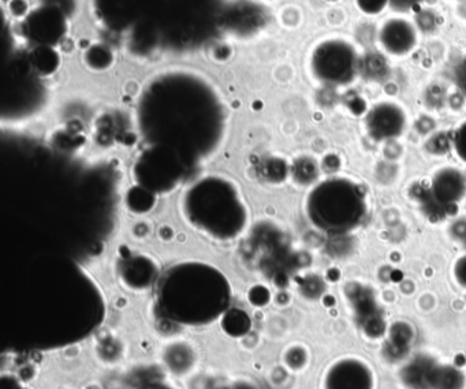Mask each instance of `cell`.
Listing matches in <instances>:
<instances>
[{
    "label": "cell",
    "mask_w": 466,
    "mask_h": 389,
    "mask_svg": "<svg viewBox=\"0 0 466 389\" xmlns=\"http://www.w3.org/2000/svg\"><path fill=\"white\" fill-rule=\"evenodd\" d=\"M0 185L15 234L99 247L116 230L118 179L108 163L56 146L13 143L2 154Z\"/></svg>",
    "instance_id": "1"
},
{
    "label": "cell",
    "mask_w": 466,
    "mask_h": 389,
    "mask_svg": "<svg viewBox=\"0 0 466 389\" xmlns=\"http://www.w3.org/2000/svg\"><path fill=\"white\" fill-rule=\"evenodd\" d=\"M148 145L176 154L195 171L222 146L228 115L208 80L189 72L166 73L151 81L138 105Z\"/></svg>",
    "instance_id": "2"
},
{
    "label": "cell",
    "mask_w": 466,
    "mask_h": 389,
    "mask_svg": "<svg viewBox=\"0 0 466 389\" xmlns=\"http://www.w3.org/2000/svg\"><path fill=\"white\" fill-rule=\"evenodd\" d=\"M185 222L214 241H233L249 223V209L236 182L207 175L187 187L181 201Z\"/></svg>",
    "instance_id": "3"
},
{
    "label": "cell",
    "mask_w": 466,
    "mask_h": 389,
    "mask_svg": "<svg viewBox=\"0 0 466 389\" xmlns=\"http://www.w3.org/2000/svg\"><path fill=\"white\" fill-rule=\"evenodd\" d=\"M307 214L310 223L326 233H348L364 217L365 197L357 185L345 179H331L309 193Z\"/></svg>",
    "instance_id": "4"
},
{
    "label": "cell",
    "mask_w": 466,
    "mask_h": 389,
    "mask_svg": "<svg viewBox=\"0 0 466 389\" xmlns=\"http://www.w3.org/2000/svg\"><path fill=\"white\" fill-rule=\"evenodd\" d=\"M192 173L176 154L155 145L144 149L133 167L137 186L157 195L173 192Z\"/></svg>",
    "instance_id": "5"
},
{
    "label": "cell",
    "mask_w": 466,
    "mask_h": 389,
    "mask_svg": "<svg viewBox=\"0 0 466 389\" xmlns=\"http://www.w3.org/2000/svg\"><path fill=\"white\" fill-rule=\"evenodd\" d=\"M313 75L329 85H346L351 83L359 70L356 48L342 39L321 42L310 58Z\"/></svg>",
    "instance_id": "6"
},
{
    "label": "cell",
    "mask_w": 466,
    "mask_h": 389,
    "mask_svg": "<svg viewBox=\"0 0 466 389\" xmlns=\"http://www.w3.org/2000/svg\"><path fill=\"white\" fill-rule=\"evenodd\" d=\"M372 367L359 358H342L327 370L324 389H375Z\"/></svg>",
    "instance_id": "7"
},
{
    "label": "cell",
    "mask_w": 466,
    "mask_h": 389,
    "mask_svg": "<svg viewBox=\"0 0 466 389\" xmlns=\"http://www.w3.org/2000/svg\"><path fill=\"white\" fill-rule=\"evenodd\" d=\"M379 43L390 55H408L417 45L416 28L406 18H389L379 31Z\"/></svg>",
    "instance_id": "8"
},
{
    "label": "cell",
    "mask_w": 466,
    "mask_h": 389,
    "mask_svg": "<svg viewBox=\"0 0 466 389\" xmlns=\"http://www.w3.org/2000/svg\"><path fill=\"white\" fill-rule=\"evenodd\" d=\"M406 126L405 113L392 103H381L373 107L367 116V129L370 137L383 141L402 135Z\"/></svg>",
    "instance_id": "9"
},
{
    "label": "cell",
    "mask_w": 466,
    "mask_h": 389,
    "mask_svg": "<svg viewBox=\"0 0 466 389\" xmlns=\"http://www.w3.org/2000/svg\"><path fill=\"white\" fill-rule=\"evenodd\" d=\"M58 15H56V10H54L53 7H45L35 15H31L28 20V28L37 43L48 47V45H56L61 39L65 32V23L59 21Z\"/></svg>",
    "instance_id": "10"
},
{
    "label": "cell",
    "mask_w": 466,
    "mask_h": 389,
    "mask_svg": "<svg viewBox=\"0 0 466 389\" xmlns=\"http://www.w3.org/2000/svg\"><path fill=\"white\" fill-rule=\"evenodd\" d=\"M433 197L441 204H451L462 197L465 182L455 170L441 171L432 182Z\"/></svg>",
    "instance_id": "11"
},
{
    "label": "cell",
    "mask_w": 466,
    "mask_h": 389,
    "mask_svg": "<svg viewBox=\"0 0 466 389\" xmlns=\"http://www.w3.org/2000/svg\"><path fill=\"white\" fill-rule=\"evenodd\" d=\"M155 197H157V194H154V193L148 192L144 187L135 186L127 193V208L135 214H146V212L154 208Z\"/></svg>",
    "instance_id": "12"
},
{
    "label": "cell",
    "mask_w": 466,
    "mask_h": 389,
    "mask_svg": "<svg viewBox=\"0 0 466 389\" xmlns=\"http://www.w3.org/2000/svg\"><path fill=\"white\" fill-rule=\"evenodd\" d=\"M389 4V0H357L360 9L365 13V15H379L383 12L384 7Z\"/></svg>",
    "instance_id": "13"
},
{
    "label": "cell",
    "mask_w": 466,
    "mask_h": 389,
    "mask_svg": "<svg viewBox=\"0 0 466 389\" xmlns=\"http://www.w3.org/2000/svg\"><path fill=\"white\" fill-rule=\"evenodd\" d=\"M454 149L461 160L466 163V122L461 125L454 135Z\"/></svg>",
    "instance_id": "14"
},
{
    "label": "cell",
    "mask_w": 466,
    "mask_h": 389,
    "mask_svg": "<svg viewBox=\"0 0 466 389\" xmlns=\"http://www.w3.org/2000/svg\"><path fill=\"white\" fill-rule=\"evenodd\" d=\"M455 276H457L458 282H460L463 287H466V257L458 261L457 265H455Z\"/></svg>",
    "instance_id": "15"
},
{
    "label": "cell",
    "mask_w": 466,
    "mask_h": 389,
    "mask_svg": "<svg viewBox=\"0 0 466 389\" xmlns=\"http://www.w3.org/2000/svg\"><path fill=\"white\" fill-rule=\"evenodd\" d=\"M457 80L461 91L463 92V95H466V61H463V64L461 65L460 69H458Z\"/></svg>",
    "instance_id": "16"
},
{
    "label": "cell",
    "mask_w": 466,
    "mask_h": 389,
    "mask_svg": "<svg viewBox=\"0 0 466 389\" xmlns=\"http://www.w3.org/2000/svg\"><path fill=\"white\" fill-rule=\"evenodd\" d=\"M81 389H105V385H103L102 383H99V381L92 380L84 384L83 388Z\"/></svg>",
    "instance_id": "17"
},
{
    "label": "cell",
    "mask_w": 466,
    "mask_h": 389,
    "mask_svg": "<svg viewBox=\"0 0 466 389\" xmlns=\"http://www.w3.org/2000/svg\"><path fill=\"white\" fill-rule=\"evenodd\" d=\"M61 389H76V388H70V386H66V388H61Z\"/></svg>",
    "instance_id": "18"
}]
</instances>
